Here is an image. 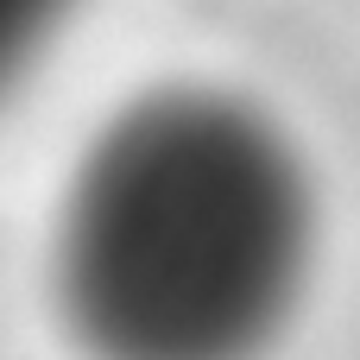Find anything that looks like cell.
Here are the masks:
<instances>
[{
    "mask_svg": "<svg viewBox=\"0 0 360 360\" xmlns=\"http://www.w3.org/2000/svg\"><path fill=\"white\" fill-rule=\"evenodd\" d=\"M63 13H70V0H0V95L38 57V44L57 32Z\"/></svg>",
    "mask_w": 360,
    "mask_h": 360,
    "instance_id": "7a4b0ae2",
    "label": "cell"
},
{
    "mask_svg": "<svg viewBox=\"0 0 360 360\" xmlns=\"http://www.w3.org/2000/svg\"><path fill=\"white\" fill-rule=\"evenodd\" d=\"M316 259L291 139L228 89H152L82 152L57 310L89 360H259Z\"/></svg>",
    "mask_w": 360,
    "mask_h": 360,
    "instance_id": "6da1fadb",
    "label": "cell"
}]
</instances>
